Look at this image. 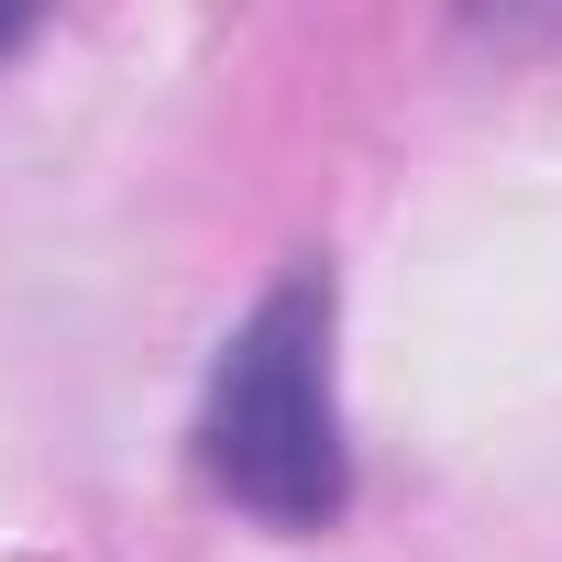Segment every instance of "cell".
<instances>
[{"label":"cell","instance_id":"obj_1","mask_svg":"<svg viewBox=\"0 0 562 562\" xmlns=\"http://www.w3.org/2000/svg\"><path fill=\"white\" fill-rule=\"evenodd\" d=\"M199 474L265 529H331L353 507L342 397H331V276L299 265L243 310L199 397Z\"/></svg>","mask_w":562,"mask_h":562}]
</instances>
